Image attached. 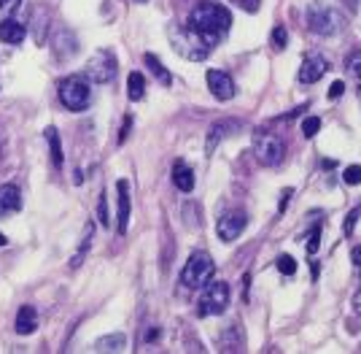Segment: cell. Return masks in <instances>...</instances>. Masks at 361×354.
Instances as JSON below:
<instances>
[{
  "label": "cell",
  "instance_id": "12",
  "mask_svg": "<svg viewBox=\"0 0 361 354\" xmlns=\"http://www.w3.org/2000/svg\"><path fill=\"white\" fill-rule=\"evenodd\" d=\"M22 209V192H19L17 184H3L0 187V214L8 216V214H17Z\"/></svg>",
  "mask_w": 361,
  "mask_h": 354
},
{
  "label": "cell",
  "instance_id": "22",
  "mask_svg": "<svg viewBox=\"0 0 361 354\" xmlns=\"http://www.w3.org/2000/svg\"><path fill=\"white\" fill-rule=\"evenodd\" d=\"M143 60H146V65H149V71L154 73V76H156V79H159V81H162V84H165V87H168V84H172L170 71H168V68H165V65L159 63V57H154V54H146Z\"/></svg>",
  "mask_w": 361,
  "mask_h": 354
},
{
  "label": "cell",
  "instance_id": "37",
  "mask_svg": "<svg viewBox=\"0 0 361 354\" xmlns=\"http://www.w3.org/2000/svg\"><path fill=\"white\" fill-rule=\"evenodd\" d=\"M350 260H353V263L361 268V247H356L353 251H350Z\"/></svg>",
  "mask_w": 361,
  "mask_h": 354
},
{
  "label": "cell",
  "instance_id": "1",
  "mask_svg": "<svg viewBox=\"0 0 361 354\" xmlns=\"http://www.w3.org/2000/svg\"><path fill=\"white\" fill-rule=\"evenodd\" d=\"M232 25V17L229 11L219 6V3H197L189 14V30L205 36L207 41H216L219 36H224Z\"/></svg>",
  "mask_w": 361,
  "mask_h": 354
},
{
  "label": "cell",
  "instance_id": "39",
  "mask_svg": "<svg viewBox=\"0 0 361 354\" xmlns=\"http://www.w3.org/2000/svg\"><path fill=\"white\" fill-rule=\"evenodd\" d=\"M6 244H8V238H6L3 232H0V247H6Z\"/></svg>",
  "mask_w": 361,
  "mask_h": 354
},
{
  "label": "cell",
  "instance_id": "41",
  "mask_svg": "<svg viewBox=\"0 0 361 354\" xmlns=\"http://www.w3.org/2000/svg\"><path fill=\"white\" fill-rule=\"evenodd\" d=\"M359 98H361V87H359Z\"/></svg>",
  "mask_w": 361,
  "mask_h": 354
},
{
  "label": "cell",
  "instance_id": "7",
  "mask_svg": "<svg viewBox=\"0 0 361 354\" xmlns=\"http://www.w3.org/2000/svg\"><path fill=\"white\" fill-rule=\"evenodd\" d=\"M172 44H175V49L184 54L186 60H205L210 54V44L213 41H207L205 36H200L194 30H175L172 33Z\"/></svg>",
  "mask_w": 361,
  "mask_h": 354
},
{
  "label": "cell",
  "instance_id": "20",
  "mask_svg": "<svg viewBox=\"0 0 361 354\" xmlns=\"http://www.w3.org/2000/svg\"><path fill=\"white\" fill-rule=\"evenodd\" d=\"M43 136H46L49 152H52V162L60 168V165H62V143H60V133H57V127H46V130H43Z\"/></svg>",
  "mask_w": 361,
  "mask_h": 354
},
{
  "label": "cell",
  "instance_id": "11",
  "mask_svg": "<svg viewBox=\"0 0 361 354\" xmlns=\"http://www.w3.org/2000/svg\"><path fill=\"white\" fill-rule=\"evenodd\" d=\"M327 71H329L327 60H324L321 54H310V57H305V63H302V68H299V81H302V84H315V81L324 79Z\"/></svg>",
  "mask_w": 361,
  "mask_h": 354
},
{
  "label": "cell",
  "instance_id": "35",
  "mask_svg": "<svg viewBox=\"0 0 361 354\" xmlns=\"http://www.w3.org/2000/svg\"><path fill=\"white\" fill-rule=\"evenodd\" d=\"M343 92H345V84H343V81H334V84H332V89H329V95H332V98H340Z\"/></svg>",
  "mask_w": 361,
  "mask_h": 354
},
{
  "label": "cell",
  "instance_id": "10",
  "mask_svg": "<svg viewBox=\"0 0 361 354\" xmlns=\"http://www.w3.org/2000/svg\"><path fill=\"white\" fill-rule=\"evenodd\" d=\"M207 89L213 92V98H219V100H232L235 98V81L229 79V73L224 71H207Z\"/></svg>",
  "mask_w": 361,
  "mask_h": 354
},
{
  "label": "cell",
  "instance_id": "17",
  "mask_svg": "<svg viewBox=\"0 0 361 354\" xmlns=\"http://www.w3.org/2000/svg\"><path fill=\"white\" fill-rule=\"evenodd\" d=\"M92 232H95V225L89 222L84 228V232H81V244H79V249H76V254L70 257V268L76 270V268H81V263H84L86 251H89V244H92Z\"/></svg>",
  "mask_w": 361,
  "mask_h": 354
},
{
  "label": "cell",
  "instance_id": "9",
  "mask_svg": "<svg viewBox=\"0 0 361 354\" xmlns=\"http://www.w3.org/2000/svg\"><path fill=\"white\" fill-rule=\"evenodd\" d=\"M245 225H248V216L243 211H226L222 219L216 222V235L222 238L224 244H232L235 238H240Z\"/></svg>",
  "mask_w": 361,
  "mask_h": 354
},
{
  "label": "cell",
  "instance_id": "33",
  "mask_svg": "<svg viewBox=\"0 0 361 354\" xmlns=\"http://www.w3.org/2000/svg\"><path fill=\"white\" fill-rule=\"evenodd\" d=\"M97 211H100V222L108 228V203H105V195H100V209Z\"/></svg>",
  "mask_w": 361,
  "mask_h": 354
},
{
  "label": "cell",
  "instance_id": "26",
  "mask_svg": "<svg viewBox=\"0 0 361 354\" xmlns=\"http://www.w3.org/2000/svg\"><path fill=\"white\" fill-rule=\"evenodd\" d=\"M286 44H289V33H286L283 25H278L275 30H273V46L275 49H286Z\"/></svg>",
  "mask_w": 361,
  "mask_h": 354
},
{
  "label": "cell",
  "instance_id": "16",
  "mask_svg": "<svg viewBox=\"0 0 361 354\" xmlns=\"http://www.w3.org/2000/svg\"><path fill=\"white\" fill-rule=\"evenodd\" d=\"M25 25H19L14 19H6V22H0V41H6V44H22L25 41Z\"/></svg>",
  "mask_w": 361,
  "mask_h": 354
},
{
  "label": "cell",
  "instance_id": "29",
  "mask_svg": "<svg viewBox=\"0 0 361 354\" xmlns=\"http://www.w3.org/2000/svg\"><path fill=\"white\" fill-rule=\"evenodd\" d=\"M232 3H235L238 8H243V11H248V14H257L261 0H232Z\"/></svg>",
  "mask_w": 361,
  "mask_h": 354
},
{
  "label": "cell",
  "instance_id": "40",
  "mask_svg": "<svg viewBox=\"0 0 361 354\" xmlns=\"http://www.w3.org/2000/svg\"><path fill=\"white\" fill-rule=\"evenodd\" d=\"M135 3H146V0H135Z\"/></svg>",
  "mask_w": 361,
  "mask_h": 354
},
{
  "label": "cell",
  "instance_id": "3",
  "mask_svg": "<svg viewBox=\"0 0 361 354\" xmlns=\"http://www.w3.org/2000/svg\"><path fill=\"white\" fill-rule=\"evenodd\" d=\"M229 306V287L226 282H210L203 287V295H200V303H197V314L200 317H219L226 311Z\"/></svg>",
  "mask_w": 361,
  "mask_h": 354
},
{
  "label": "cell",
  "instance_id": "2",
  "mask_svg": "<svg viewBox=\"0 0 361 354\" xmlns=\"http://www.w3.org/2000/svg\"><path fill=\"white\" fill-rule=\"evenodd\" d=\"M213 273H216V263H213V257L203 251V249H197V251H191L189 260H186V266L181 270V282L191 287V289H203L210 279H213Z\"/></svg>",
  "mask_w": 361,
  "mask_h": 354
},
{
  "label": "cell",
  "instance_id": "21",
  "mask_svg": "<svg viewBox=\"0 0 361 354\" xmlns=\"http://www.w3.org/2000/svg\"><path fill=\"white\" fill-rule=\"evenodd\" d=\"M127 346V338L121 333H114V336H105L95 343V352H121Z\"/></svg>",
  "mask_w": 361,
  "mask_h": 354
},
{
  "label": "cell",
  "instance_id": "19",
  "mask_svg": "<svg viewBox=\"0 0 361 354\" xmlns=\"http://www.w3.org/2000/svg\"><path fill=\"white\" fill-rule=\"evenodd\" d=\"M143 95H146V79H143V73H130V79H127V98L132 100V103H138L143 100Z\"/></svg>",
  "mask_w": 361,
  "mask_h": 354
},
{
  "label": "cell",
  "instance_id": "38",
  "mask_svg": "<svg viewBox=\"0 0 361 354\" xmlns=\"http://www.w3.org/2000/svg\"><path fill=\"white\" fill-rule=\"evenodd\" d=\"M156 336H159V330H149V333H146V341H154Z\"/></svg>",
  "mask_w": 361,
  "mask_h": 354
},
{
  "label": "cell",
  "instance_id": "8",
  "mask_svg": "<svg viewBox=\"0 0 361 354\" xmlns=\"http://www.w3.org/2000/svg\"><path fill=\"white\" fill-rule=\"evenodd\" d=\"M308 25L310 30L318 33V36H334L340 30L343 19H340V14L334 8H329L324 3H313L308 8Z\"/></svg>",
  "mask_w": 361,
  "mask_h": 354
},
{
  "label": "cell",
  "instance_id": "14",
  "mask_svg": "<svg viewBox=\"0 0 361 354\" xmlns=\"http://www.w3.org/2000/svg\"><path fill=\"white\" fill-rule=\"evenodd\" d=\"M172 184H175L181 192H191V190H194V171H191L184 159H178V162L172 165Z\"/></svg>",
  "mask_w": 361,
  "mask_h": 354
},
{
  "label": "cell",
  "instance_id": "30",
  "mask_svg": "<svg viewBox=\"0 0 361 354\" xmlns=\"http://www.w3.org/2000/svg\"><path fill=\"white\" fill-rule=\"evenodd\" d=\"M359 209H353V211L348 214V219H345V225H343V232L345 235H350L353 232V228H356V219H359Z\"/></svg>",
  "mask_w": 361,
  "mask_h": 354
},
{
  "label": "cell",
  "instance_id": "31",
  "mask_svg": "<svg viewBox=\"0 0 361 354\" xmlns=\"http://www.w3.org/2000/svg\"><path fill=\"white\" fill-rule=\"evenodd\" d=\"M130 127H132V117H124V124H121V133H119V143L127 141V136H130Z\"/></svg>",
  "mask_w": 361,
  "mask_h": 354
},
{
  "label": "cell",
  "instance_id": "6",
  "mask_svg": "<svg viewBox=\"0 0 361 354\" xmlns=\"http://www.w3.org/2000/svg\"><path fill=\"white\" fill-rule=\"evenodd\" d=\"M57 92H60L62 106L70 108V111H84V108L89 106V100H92V89H89V84H86L84 79H79V76L65 79Z\"/></svg>",
  "mask_w": 361,
  "mask_h": 354
},
{
  "label": "cell",
  "instance_id": "4",
  "mask_svg": "<svg viewBox=\"0 0 361 354\" xmlns=\"http://www.w3.org/2000/svg\"><path fill=\"white\" fill-rule=\"evenodd\" d=\"M84 76L95 84H108L114 76H116V57L108 49H97L86 60L84 65Z\"/></svg>",
  "mask_w": 361,
  "mask_h": 354
},
{
  "label": "cell",
  "instance_id": "5",
  "mask_svg": "<svg viewBox=\"0 0 361 354\" xmlns=\"http://www.w3.org/2000/svg\"><path fill=\"white\" fill-rule=\"evenodd\" d=\"M283 152H286V146H283V141L278 138L275 133H264V130L254 133V155H257L261 165L275 168L278 162L283 159Z\"/></svg>",
  "mask_w": 361,
  "mask_h": 354
},
{
  "label": "cell",
  "instance_id": "18",
  "mask_svg": "<svg viewBox=\"0 0 361 354\" xmlns=\"http://www.w3.org/2000/svg\"><path fill=\"white\" fill-rule=\"evenodd\" d=\"M229 130H235V122H216L213 127H210V130H207V143H205L207 155L216 149V143L226 138V133H229Z\"/></svg>",
  "mask_w": 361,
  "mask_h": 354
},
{
  "label": "cell",
  "instance_id": "36",
  "mask_svg": "<svg viewBox=\"0 0 361 354\" xmlns=\"http://www.w3.org/2000/svg\"><path fill=\"white\" fill-rule=\"evenodd\" d=\"M353 311H356V317L361 319V292H356V295H353Z\"/></svg>",
  "mask_w": 361,
  "mask_h": 354
},
{
  "label": "cell",
  "instance_id": "15",
  "mask_svg": "<svg viewBox=\"0 0 361 354\" xmlns=\"http://www.w3.org/2000/svg\"><path fill=\"white\" fill-rule=\"evenodd\" d=\"M116 190H119V232L124 235L127 228H130V184L121 178L119 184H116Z\"/></svg>",
  "mask_w": 361,
  "mask_h": 354
},
{
  "label": "cell",
  "instance_id": "27",
  "mask_svg": "<svg viewBox=\"0 0 361 354\" xmlns=\"http://www.w3.org/2000/svg\"><path fill=\"white\" fill-rule=\"evenodd\" d=\"M345 65H348V71L353 73L356 79H361V52H353L348 60H345Z\"/></svg>",
  "mask_w": 361,
  "mask_h": 354
},
{
  "label": "cell",
  "instance_id": "24",
  "mask_svg": "<svg viewBox=\"0 0 361 354\" xmlns=\"http://www.w3.org/2000/svg\"><path fill=\"white\" fill-rule=\"evenodd\" d=\"M318 130H321V119H318V117H308V119L302 122V136H305V138H313Z\"/></svg>",
  "mask_w": 361,
  "mask_h": 354
},
{
  "label": "cell",
  "instance_id": "34",
  "mask_svg": "<svg viewBox=\"0 0 361 354\" xmlns=\"http://www.w3.org/2000/svg\"><path fill=\"white\" fill-rule=\"evenodd\" d=\"M17 6H19V0H0V8H3L6 14H11Z\"/></svg>",
  "mask_w": 361,
  "mask_h": 354
},
{
  "label": "cell",
  "instance_id": "23",
  "mask_svg": "<svg viewBox=\"0 0 361 354\" xmlns=\"http://www.w3.org/2000/svg\"><path fill=\"white\" fill-rule=\"evenodd\" d=\"M278 270H280L283 276H294V273H297V263H294L292 254H280V257H278Z\"/></svg>",
  "mask_w": 361,
  "mask_h": 354
},
{
  "label": "cell",
  "instance_id": "25",
  "mask_svg": "<svg viewBox=\"0 0 361 354\" xmlns=\"http://www.w3.org/2000/svg\"><path fill=\"white\" fill-rule=\"evenodd\" d=\"M343 181H345V184H350V187L361 184V165H350V168H345Z\"/></svg>",
  "mask_w": 361,
  "mask_h": 354
},
{
  "label": "cell",
  "instance_id": "13",
  "mask_svg": "<svg viewBox=\"0 0 361 354\" xmlns=\"http://www.w3.org/2000/svg\"><path fill=\"white\" fill-rule=\"evenodd\" d=\"M17 333L19 336H33L35 330H38V314H35L33 306H22L17 311Z\"/></svg>",
  "mask_w": 361,
  "mask_h": 354
},
{
  "label": "cell",
  "instance_id": "28",
  "mask_svg": "<svg viewBox=\"0 0 361 354\" xmlns=\"http://www.w3.org/2000/svg\"><path fill=\"white\" fill-rule=\"evenodd\" d=\"M318 247H321V228H313V230L308 232V251L315 254Z\"/></svg>",
  "mask_w": 361,
  "mask_h": 354
},
{
  "label": "cell",
  "instance_id": "32",
  "mask_svg": "<svg viewBox=\"0 0 361 354\" xmlns=\"http://www.w3.org/2000/svg\"><path fill=\"white\" fill-rule=\"evenodd\" d=\"M294 195V190H283V195H280V203H278V211L283 214L286 211V206H289V197Z\"/></svg>",
  "mask_w": 361,
  "mask_h": 354
}]
</instances>
